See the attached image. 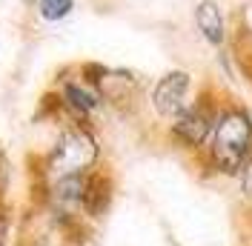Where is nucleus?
Wrapping results in <instances>:
<instances>
[{
	"label": "nucleus",
	"instance_id": "nucleus-1",
	"mask_svg": "<svg viewBox=\"0 0 252 246\" xmlns=\"http://www.w3.org/2000/svg\"><path fill=\"white\" fill-rule=\"evenodd\" d=\"M252 154V109L241 100H232L229 94L223 97L218 123L204 152L195 157V166L206 178H226L235 181L241 166Z\"/></svg>",
	"mask_w": 252,
	"mask_h": 246
},
{
	"label": "nucleus",
	"instance_id": "nucleus-2",
	"mask_svg": "<svg viewBox=\"0 0 252 246\" xmlns=\"http://www.w3.org/2000/svg\"><path fill=\"white\" fill-rule=\"evenodd\" d=\"M29 178H63V175H89L103 166V143L94 126L66 121L43 154L29 160Z\"/></svg>",
	"mask_w": 252,
	"mask_h": 246
},
{
	"label": "nucleus",
	"instance_id": "nucleus-3",
	"mask_svg": "<svg viewBox=\"0 0 252 246\" xmlns=\"http://www.w3.org/2000/svg\"><path fill=\"white\" fill-rule=\"evenodd\" d=\"M223 97H226V92H220L218 83H201L195 97H192V103L178 118H172L166 123V132H163L166 143L195 160L204 152V146L209 143L212 132H215Z\"/></svg>",
	"mask_w": 252,
	"mask_h": 246
},
{
	"label": "nucleus",
	"instance_id": "nucleus-4",
	"mask_svg": "<svg viewBox=\"0 0 252 246\" xmlns=\"http://www.w3.org/2000/svg\"><path fill=\"white\" fill-rule=\"evenodd\" d=\"M89 235V220L61 215L43 203H26L17 215V246H83Z\"/></svg>",
	"mask_w": 252,
	"mask_h": 246
},
{
	"label": "nucleus",
	"instance_id": "nucleus-5",
	"mask_svg": "<svg viewBox=\"0 0 252 246\" xmlns=\"http://www.w3.org/2000/svg\"><path fill=\"white\" fill-rule=\"evenodd\" d=\"M78 75L103 94L106 106L118 109V112H129L141 100L143 80L132 69H118V66H103V63L89 61L78 66Z\"/></svg>",
	"mask_w": 252,
	"mask_h": 246
},
{
	"label": "nucleus",
	"instance_id": "nucleus-6",
	"mask_svg": "<svg viewBox=\"0 0 252 246\" xmlns=\"http://www.w3.org/2000/svg\"><path fill=\"white\" fill-rule=\"evenodd\" d=\"M52 92L58 94L66 121L89 123V126H92V121L106 109L103 94L97 92L92 83H86V80L78 75V66H75V69H63L61 75L55 77Z\"/></svg>",
	"mask_w": 252,
	"mask_h": 246
},
{
	"label": "nucleus",
	"instance_id": "nucleus-7",
	"mask_svg": "<svg viewBox=\"0 0 252 246\" xmlns=\"http://www.w3.org/2000/svg\"><path fill=\"white\" fill-rule=\"evenodd\" d=\"M195 92H198V86H195V75L192 72H187V69H169V72H163L152 83V89H149V109L155 112L158 121L169 123L192 103Z\"/></svg>",
	"mask_w": 252,
	"mask_h": 246
},
{
	"label": "nucleus",
	"instance_id": "nucleus-8",
	"mask_svg": "<svg viewBox=\"0 0 252 246\" xmlns=\"http://www.w3.org/2000/svg\"><path fill=\"white\" fill-rule=\"evenodd\" d=\"M115 203V178L109 169L97 166L86 175V195H83V217L89 223H97L109 215Z\"/></svg>",
	"mask_w": 252,
	"mask_h": 246
},
{
	"label": "nucleus",
	"instance_id": "nucleus-9",
	"mask_svg": "<svg viewBox=\"0 0 252 246\" xmlns=\"http://www.w3.org/2000/svg\"><path fill=\"white\" fill-rule=\"evenodd\" d=\"M192 17H195V29H198V34H201V40L206 46H212V49L229 46L232 31L226 26V15H223L218 0H198Z\"/></svg>",
	"mask_w": 252,
	"mask_h": 246
},
{
	"label": "nucleus",
	"instance_id": "nucleus-10",
	"mask_svg": "<svg viewBox=\"0 0 252 246\" xmlns=\"http://www.w3.org/2000/svg\"><path fill=\"white\" fill-rule=\"evenodd\" d=\"M226 49H229V58L235 63L238 75L244 77L252 89V29L241 26L238 31H232V40H229Z\"/></svg>",
	"mask_w": 252,
	"mask_h": 246
},
{
	"label": "nucleus",
	"instance_id": "nucleus-11",
	"mask_svg": "<svg viewBox=\"0 0 252 246\" xmlns=\"http://www.w3.org/2000/svg\"><path fill=\"white\" fill-rule=\"evenodd\" d=\"M34 12L46 23H61L75 12V0H34Z\"/></svg>",
	"mask_w": 252,
	"mask_h": 246
},
{
	"label": "nucleus",
	"instance_id": "nucleus-12",
	"mask_svg": "<svg viewBox=\"0 0 252 246\" xmlns=\"http://www.w3.org/2000/svg\"><path fill=\"white\" fill-rule=\"evenodd\" d=\"M15 209L9 200H0V246H12L15 238Z\"/></svg>",
	"mask_w": 252,
	"mask_h": 246
},
{
	"label": "nucleus",
	"instance_id": "nucleus-13",
	"mask_svg": "<svg viewBox=\"0 0 252 246\" xmlns=\"http://www.w3.org/2000/svg\"><path fill=\"white\" fill-rule=\"evenodd\" d=\"M235 184H238V195H241V200H244V206L252 212V154L247 157V163L241 166Z\"/></svg>",
	"mask_w": 252,
	"mask_h": 246
}]
</instances>
